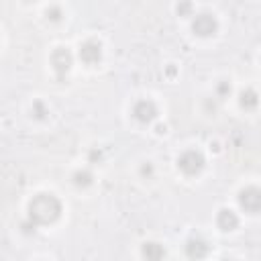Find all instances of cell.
I'll list each match as a JSON object with an SVG mask.
<instances>
[{
    "label": "cell",
    "mask_w": 261,
    "mask_h": 261,
    "mask_svg": "<svg viewBox=\"0 0 261 261\" xmlns=\"http://www.w3.org/2000/svg\"><path fill=\"white\" fill-rule=\"evenodd\" d=\"M61 214V202L53 194H37L29 202V218L35 224H51Z\"/></svg>",
    "instance_id": "obj_1"
},
{
    "label": "cell",
    "mask_w": 261,
    "mask_h": 261,
    "mask_svg": "<svg viewBox=\"0 0 261 261\" xmlns=\"http://www.w3.org/2000/svg\"><path fill=\"white\" fill-rule=\"evenodd\" d=\"M177 167L186 173V175H196L204 169V155L196 149H190L186 153H181L177 157Z\"/></svg>",
    "instance_id": "obj_2"
},
{
    "label": "cell",
    "mask_w": 261,
    "mask_h": 261,
    "mask_svg": "<svg viewBox=\"0 0 261 261\" xmlns=\"http://www.w3.org/2000/svg\"><path fill=\"white\" fill-rule=\"evenodd\" d=\"M239 204L247 212H259L261 210V190L255 186L243 188L239 192Z\"/></svg>",
    "instance_id": "obj_3"
},
{
    "label": "cell",
    "mask_w": 261,
    "mask_h": 261,
    "mask_svg": "<svg viewBox=\"0 0 261 261\" xmlns=\"http://www.w3.org/2000/svg\"><path fill=\"white\" fill-rule=\"evenodd\" d=\"M71 61H73V57H71L69 49H65V47H57L51 53V65H53V69H55V73H57L59 80L69 71Z\"/></svg>",
    "instance_id": "obj_4"
},
{
    "label": "cell",
    "mask_w": 261,
    "mask_h": 261,
    "mask_svg": "<svg viewBox=\"0 0 261 261\" xmlns=\"http://www.w3.org/2000/svg\"><path fill=\"white\" fill-rule=\"evenodd\" d=\"M192 29H194V33L200 35V37H210V35L216 33L218 22H216V18H214L212 14H198V16L194 18V22H192Z\"/></svg>",
    "instance_id": "obj_5"
},
{
    "label": "cell",
    "mask_w": 261,
    "mask_h": 261,
    "mask_svg": "<svg viewBox=\"0 0 261 261\" xmlns=\"http://www.w3.org/2000/svg\"><path fill=\"white\" fill-rule=\"evenodd\" d=\"M80 59H82L84 63H88V65L98 63V61L102 59V45H100L98 41H94V39L82 43V45H80Z\"/></svg>",
    "instance_id": "obj_6"
},
{
    "label": "cell",
    "mask_w": 261,
    "mask_h": 261,
    "mask_svg": "<svg viewBox=\"0 0 261 261\" xmlns=\"http://www.w3.org/2000/svg\"><path fill=\"white\" fill-rule=\"evenodd\" d=\"M133 116H135L139 122L147 124V122H151V120L157 116V106H155L151 100H139V102L133 106Z\"/></svg>",
    "instance_id": "obj_7"
},
{
    "label": "cell",
    "mask_w": 261,
    "mask_h": 261,
    "mask_svg": "<svg viewBox=\"0 0 261 261\" xmlns=\"http://www.w3.org/2000/svg\"><path fill=\"white\" fill-rule=\"evenodd\" d=\"M186 255L190 259H202L208 255V243L202 239H190L186 243Z\"/></svg>",
    "instance_id": "obj_8"
},
{
    "label": "cell",
    "mask_w": 261,
    "mask_h": 261,
    "mask_svg": "<svg viewBox=\"0 0 261 261\" xmlns=\"http://www.w3.org/2000/svg\"><path fill=\"white\" fill-rule=\"evenodd\" d=\"M216 224H218V228H222V230H232V228H237L239 218H237V214H234L232 210L222 208V210L216 214Z\"/></svg>",
    "instance_id": "obj_9"
},
{
    "label": "cell",
    "mask_w": 261,
    "mask_h": 261,
    "mask_svg": "<svg viewBox=\"0 0 261 261\" xmlns=\"http://www.w3.org/2000/svg\"><path fill=\"white\" fill-rule=\"evenodd\" d=\"M239 104H241L245 110L255 108V106L259 104V96H257V92H255L253 88H245V90L241 92V96H239Z\"/></svg>",
    "instance_id": "obj_10"
},
{
    "label": "cell",
    "mask_w": 261,
    "mask_h": 261,
    "mask_svg": "<svg viewBox=\"0 0 261 261\" xmlns=\"http://www.w3.org/2000/svg\"><path fill=\"white\" fill-rule=\"evenodd\" d=\"M143 257L151 259V261H157V259H163L165 257V251L159 243H145L143 245Z\"/></svg>",
    "instance_id": "obj_11"
},
{
    "label": "cell",
    "mask_w": 261,
    "mask_h": 261,
    "mask_svg": "<svg viewBox=\"0 0 261 261\" xmlns=\"http://www.w3.org/2000/svg\"><path fill=\"white\" fill-rule=\"evenodd\" d=\"M73 184L77 186V188H88L90 184H92V173L90 171H75L73 173Z\"/></svg>",
    "instance_id": "obj_12"
},
{
    "label": "cell",
    "mask_w": 261,
    "mask_h": 261,
    "mask_svg": "<svg viewBox=\"0 0 261 261\" xmlns=\"http://www.w3.org/2000/svg\"><path fill=\"white\" fill-rule=\"evenodd\" d=\"M177 12H179V16H188L192 12V2L190 0H181L177 4Z\"/></svg>",
    "instance_id": "obj_13"
},
{
    "label": "cell",
    "mask_w": 261,
    "mask_h": 261,
    "mask_svg": "<svg viewBox=\"0 0 261 261\" xmlns=\"http://www.w3.org/2000/svg\"><path fill=\"white\" fill-rule=\"evenodd\" d=\"M45 14H47L49 20H59V18H61V8H59V6H49Z\"/></svg>",
    "instance_id": "obj_14"
},
{
    "label": "cell",
    "mask_w": 261,
    "mask_h": 261,
    "mask_svg": "<svg viewBox=\"0 0 261 261\" xmlns=\"http://www.w3.org/2000/svg\"><path fill=\"white\" fill-rule=\"evenodd\" d=\"M218 94H220V96H226V94H230V86H228V82H222V84H218Z\"/></svg>",
    "instance_id": "obj_15"
},
{
    "label": "cell",
    "mask_w": 261,
    "mask_h": 261,
    "mask_svg": "<svg viewBox=\"0 0 261 261\" xmlns=\"http://www.w3.org/2000/svg\"><path fill=\"white\" fill-rule=\"evenodd\" d=\"M35 110H37V116H39V118H43V114H45V112H43V106H41L39 102L35 104Z\"/></svg>",
    "instance_id": "obj_16"
},
{
    "label": "cell",
    "mask_w": 261,
    "mask_h": 261,
    "mask_svg": "<svg viewBox=\"0 0 261 261\" xmlns=\"http://www.w3.org/2000/svg\"><path fill=\"white\" fill-rule=\"evenodd\" d=\"M141 173H143V175H147V173H151V165H143V169H141Z\"/></svg>",
    "instance_id": "obj_17"
}]
</instances>
